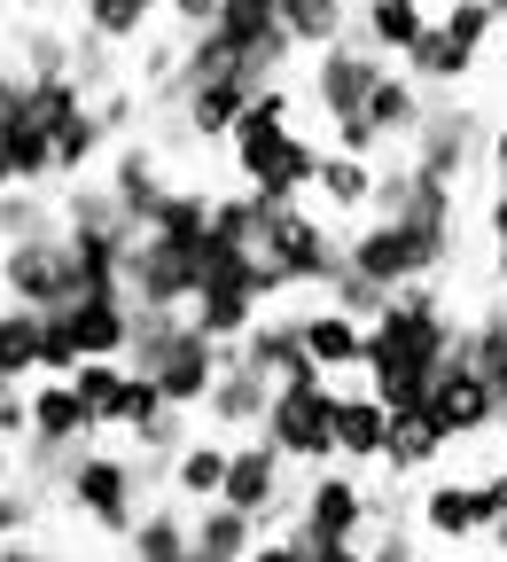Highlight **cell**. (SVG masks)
I'll list each match as a JSON object with an SVG mask.
<instances>
[{"label":"cell","mask_w":507,"mask_h":562,"mask_svg":"<svg viewBox=\"0 0 507 562\" xmlns=\"http://www.w3.org/2000/svg\"><path fill=\"white\" fill-rule=\"evenodd\" d=\"M63 313H70V328H79V351H87V360H125V351H133V297H125V290L70 297Z\"/></svg>","instance_id":"23"},{"label":"cell","mask_w":507,"mask_h":562,"mask_svg":"<svg viewBox=\"0 0 507 562\" xmlns=\"http://www.w3.org/2000/svg\"><path fill=\"white\" fill-rule=\"evenodd\" d=\"M351 273H368L375 290H414V281H438L461 258V220L453 227H429V220H359L343 235Z\"/></svg>","instance_id":"3"},{"label":"cell","mask_w":507,"mask_h":562,"mask_svg":"<svg viewBox=\"0 0 507 562\" xmlns=\"http://www.w3.org/2000/svg\"><path fill=\"white\" fill-rule=\"evenodd\" d=\"M492 9H499V24H507V0H492Z\"/></svg>","instance_id":"50"},{"label":"cell","mask_w":507,"mask_h":562,"mask_svg":"<svg viewBox=\"0 0 507 562\" xmlns=\"http://www.w3.org/2000/svg\"><path fill=\"white\" fill-rule=\"evenodd\" d=\"M391 453V406L368 383H343V414H336V461L343 469H383Z\"/></svg>","instance_id":"20"},{"label":"cell","mask_w":507,"mask_h":562,"mask_svg":"<svg viewBox=\"0 0 507 562\" xmlns=\"http://www.w3.org/2000/svg\"><path fill=\"white\" fill-rule=\"evenodd\" d=\"M313 195L328 203V220H368V203H375V157L320 149V180H313Z\"/></svg>","instance_id":"25"},{"label":"cell","mask_w":507,"mask_h":562,"mask_svg":"<svg viewBox=\"0 0 507 562\" xmlns=\"http://www.w3.org/2000/svg\"><path fill=\"white\" fill-rule=\"evenodd\" d=\"M499 32H507V24H499L492 0H446V16H429V32L414 40V55H406L398 70H406L421 94H461Z\"/></svg>","instance_id":"5"},{"label":"cell","mask_w":507,"mask_h":562,"mask_svg":"<svg viewBox=\"0 0 507 562\" xmlns=\"http://www.w3.org/2000/svg\"><path fill=\"white\" fill-rule=\"evenodd\" d=\"M188 422H195V414H180V406H172V414H157L149 430L133 438V453H140V461H165V469H172V453L188 446Z\"/></svg>","instance_id":"37"},{"label":"cell","mask_w":507,"mask_h":562,"mask_svg":"<svg viewBox=\"0 0 507 562\" xmlns=\"http://www.w3.org/2000/svg\"><path fill=\"white\" fill-rule=\"evenodd\" d=\"M87 351H79V328L70 313H40V375H79Z\"/></svg>","instance_id":"36"},{"label":"cell","mask_w":507,"mask_h":562,"mask_svg":"<svg viewBox=\"0 0 507 562\" xmlns=\"http://www.w3.org/2000/svg\"><path fill=\"white\" fill-rule=\"evenodd\" d=\"M250 562H305V539H297V531H266V539L250 547Z\"/></svg>","instance_id":"42"},{"label":"cell","mask_w":507,"mask_h":562,"mask_svg":"<svg viewBox=\"0 0 507 562\" xmlns=\"http://www.w3.org/2000/svg\"><path fill=\"white\" fill-rule=\"evenodd\" d=\"M165 24V0H79V32L102 47H140Z\"/></svg>","instance_id":"27"},{"label":"cell","mask_w":507,"mask_h":562,"mask_svg":"<svg viewBox=\"0 0 507 562\" xmlns=\"http://www.w3.org/2000/svg\"><path fill=\"white\" fill-rule=\"evenodd\" d=\"M484 539H492V547H499V554H507V516H499V524H492V531H484Z\"/></svg>","instance_id":"48"},{"label":"cell","mask_w":507,"mask_h":562,"mask_svg":"<svg viewBox=\"0 0 507 562\" xmlns=\"http://www.w3.org/2000/svg\"><path fill=\"white\" fill-rule=\"evenodd\" d=\"M32 235H63V203L47 188H0V243H32Z\"/></svg>","instance_id":"34"},{"label":"cell","mask_w":507,"mask_h":562,"mask_svg":"<svg viewBox=\"0 0 507 562\" xmlns=\"http://www.w3.org/2000/svg\"><path fill=\"white\" fill-rule=\"evenodd\" d=\"M484 140H492V125H484L469 102L429 94V117H421V133L406 140V165H414L421 180H438V188H461V180L484 165Z\"/></svg>","instance_id":"10"},{"label":"cell","mask_w":507,"mask_h":562,"mask_svg":"<svg viewBox=\"0 0 507 562\" xmlns=\"http://www.w3.org/2000/svg\"><path fill=\"white\" fill-rule=\"evenodd\" d=\"M235 360H243L266 391H289V383L320 375V368H313V351H305V336H297V313H266V321L235 344Z\"/></svg>","instance_id":"17"},{"label":"cell","mask_w":507,"mask_h":562,"mask_svg":"<svg viewBox=\"0 0 507 562\" xmlns=\"http://www.w3.org/2000/svg\"><path fill=\"white\" fill-rule=\"evenodd\" d=\"M32 438L40 446H63V453H87L102 438L94 414L79 406V391H70V375H40L32 383Z\"/></svg>","instance_id":"22"},{"label":"cell","mask_w":507,"mask_h":562,"mask_svg":"<svg viewBox=\"0 0 507 562\" xmlns=\"http://www.w3.org/2000/svg\"><path fill=\"white\" fill-rule=\"evenodd\" d=\"M211 24H219V0H165V32H180V40H203Z\"/></svg>","instance_id":"39"},{"label":"cell","mask_w":507,"mask_h":562,"mask_svg":"<svg viewBox=\"0 0 507 562\" xmlns=\"http://www.w3.org/2000/svg\"><path fill=\"white\" fill-rule=\"evenodd\" d=\"M125 383H133V368H125V360H87L79 375H70V391H79V406L94 414V430H117Z\"/></svg>","instance_id":"35"},{"label":"cell","mask_w":507,"mask_h":562,"mask_svg":"<svg viewBox=\"0 0 507 562\" xmlns=\"http://www.w3.org/2000/svg\"><path fill=\"white\" fill-rule=\"evenodd\" d=\"M492 524H499V508H492V484H484V476H429V484L414 492V531H421V539L469 547V539H484Z\"/></svg>","instance_id":"14"},{"label":"cell","mask_w":507,"mask_h":562,"mask_svg":"<svg viewBox=\"0 0 507 562\" xmlns=\"http://www.w3.org/2000/svg\"><path fill=\"white\" fill-rule=\"evenodd\" d=\"M484 172H492V195H507V125H492L484 140Z\"/></svg>","instance_id":"43"},{"label":"cell","mask_w":507,"mask_h":562,"mask_svg":"<svg viewBox=\"0 0 507 562\" xmlns=\"http://www.w3.org/2000/svg\"><path fill=\"white\" fill-rule=\"evenodd\" d=\"M258 258L273 266L281 281V297H328L336 281H343V227L320 220L313 203H266V243Z\"/></svg>","instance_id":"4"},{"label":"cell","mask_w":507,"mask_h":562,"mask_svg":"<svg viewBox=\"0 0 507 562\" xmlns=\"http://www.w3.org/2000/svg\"><path fill=\"white\" fill-rule=\"evenodd\" d=\"M368 524H375V501H368V484H359V469H313L305 492H297V508H289L281 531H297L305 547H368Z\"/></svg>","instance_id":"9"},{"label":"cell","mask_w":507,"mask_h":562,"mask_svg":"<svg viewBox=\"0 0 507 562\" xmlns=\"http://www.w3.org/2000/svg\"><path fill=\"white\" fill-rule=\"evenodd\" d=\"M219 501H227V508H243L250 524H266V531H273L289 508H297V492H289V461H281L266 438H235Z\"/></svg>","instance_id":"15"},{"label":"cell","mask_w":507,"mask_h":562,"mask_svg":"<svg viewBox=\"0 0 507 562\" xmlns=\"http://www.w3.org/2000/svg\"><path fill=\"white\" fill-rule=\"evenodd\" d=\"M391 55H375L359 32H343L336 47H320L313 63H305V94H313V110L328 117V140H351L359 133V117H368V102H375V87L391 79Z\"/></svg>","instance_id":"7"},{"label":"cell","mask_w":507,"mask_h":562,"mask_svg":"<svg viewBox=\"0 0 507 562\" xmlns=\"http://www.w3.org/2000/svg\"><path fill=\"white\" fill-rule=\"evenodd\" d=\"M336 414H343V383H336V375H305V383L273 391L258 438H266L289 469H336Z\"/></svg>","instance_id":"8"},{"label":"cell","mask_w":507,"mask_h":562,"mask_svg":"<svg viewBox=\"0 0 507 562\" xmlns=\"http://www.w3.org/2000/svg\"><path fill=\"white\" fill-rule=\"evenodd\" d=\"M266 406H273V391H266V383L235 360V351H227L219 383H211V398H203V422H211L219 438H258V430H266Z\"/></svg>","instance_id":"21"},{"label":"cell","mask_w":507,"mask_h":562,"mask_svg":"<svg viewBox=\"0 0 507 562\" xmlns=\"http://www.w3.org/2000/svg\"><path fill=\"white\" fill-rule=\"evenodd\" d=\"M461 336H469V321L453 313V297L438 281H414V290H398L368 321V368L359 375H368V391L391 414H421L438 375H446V360H461Z\"/></svg>","instance_id":"1"},{"label":"cell","mask_w":507,"mask_h":562,"mask_svg":"<svg viewBox=\"0 0 507 562\" xmlns=\"http://www.w3.org/2000/svg\"><path fill=\"white\" fill-rule=\"evenodd\" d=\"M188 547H195V501H149V516L133 524V539H125V562H188Z\"/></svg>","instance_id":"24"},{"label":"cell","mask_w":507,"mask_h":562,"mask_svg":"<svg viewBox=\"0 0 507 562\" xmlns=\"http://www.w3.org/2000/svg\"><path fill=\"white\" fill-rule=\"evenodd\" d=\"M461 360L507 398V297H492L476 321H469V336H461Z\"/></svg>","instance_id":"32"},{"label":"cell","mask_w":507,"mask_h":562,"mask_svg":"<svg viewBox=\"0 0 507 562\" xmlns=\"http://www.w3.org/2000/svg\"><path fill=\"white\" fill-rule=\"evenodd\" d=\"M102 188H110V203H117V220L140 235V227H157V211L172 203L180 180L165 172V157L149 149V140H125V149L110 157V180H102Z\"/></svg>","instance_id":"16"},{"label":"cell","mask_w":507,"mask_h":562,"mask_svg":"<svg viewBox=\"0 0 507 562\" xmlns=\"http://www.w3.org/2000/svg\"><path fill=\"white\" fill-rule=\"evenodd\" d=\"M211 32L243 55V70L258 87L289 79V63H297V40H289V24H281V0H219V24Z\"/></svg>","instance_id":"12"},{"label":"cell","mask_w":507,"mask_h":562,"mask_svg":"<svg viewBox=\"0 0 507 562\" xmlns=\"http://www.w3.org/2000/svg\"><path fill=\"white\" fill-rule=\"evenodd\" d=\"M0 438H9V446L32 438V391H0Z\"/></svg>","instance_id":"41"},{"label":"cell","mask_w":507,"mask_h":562,"mask_svg":"<svg viewBox=\"0 0 507 562\" xmlns=\"http://www.w3.org/2000/svg\"><path fill=\"white\" fill-rule=\"evenodd\" d=\"M0 562H55V554H47L32 531H24V539H0Z\"/></svg>","instance_id":"44"},{"label":"cell","mask_w":507,"mask_h":562,"mask_svg":"<svg viewBox=\"0 0 507 562\" xmlns=\"http://www.w3.org/2000/svg\"><path fill=\"white\" fill-rule=\"evenodd\" d=\"M24 375H40V313L0 305V391H24Z\"/></svg>","instance_id":"33"},{"label":"cell","mask_w":507,"mask_h":562,"mask_svg":"<svg viewBox=\"0 0 507 562\" xmlns=\"http://www.w3.org/2000/svg\"><path fill=\"white\" fill-rule=\"evenodd\" d=\"M305 562H368V547H343L336 539V547H305Z\"/></svg>","instance_id":"46"},{"label":"cell","mask_w":507,"mask_h":562,"mask_svg":"<svg viewBox=\"0 0 507 562\" xmlns=\"http://www.w3.org/2000/svg\"><path fill=\"white\" fill-rule=\"evenodd\" d=\"M328 305H336V313H351V321H375V313L391 305V290H375L368 273H351V266H343V281L328 290Z\"/></svg>","instance_id":"38"},{"label":"cell","mask_w":507,"mask_h":562,"mask_svg":"<svg viewBox=\"0 0 507 562\" xmlns=\"http://www.w3.org/2000/svg\"><path fill=\"white\" fill-rule=\"evenodd\" d=\"M0 297L32 305V313H63L79 297L70 273V235H32V243H0Z\"/></svg>","instance_id":"11"},{"label":"cell","mask_w":507,"mask_h":562,"mask_svg":"<svg viewBox=\"0 0 507 562\" xmlns=\"http://www.w3.org/2000/svg\"><path fill=\"white\" fill-rule=\"evenodd\" d=\"M421 414L446 430V446H476V438H499V430H507V398H499L469 360H446V375H438V391H429Z\"/></svg>","instance_id":"13"},{"label":"cell","mask_w":507,"mask_h":562,"mask_svg":"<svg viewBox=\"0 0 507 562\" xmlns=\"http://www.w3.org/2000/svg\"><path fill=\"white\" fill-rule=\"evenodd\" d=\"M32 516H40V492L0 484V539H24V531H32Z\"/></svg>","instance_id":"40"},{"label":"cell","mask_w":507,"mask_h":562,"mask_svg":"<svg viewBox=\"0 0 507 562\" xmlns=\"http://www.w3.org/2000/svg\"><path fill=\"white\" fill-rule=\"evenodd\" d=\"M297 336H305V351H313V368H320V375H336V383L368 368V321L336 313L328 297H313V305L297 313Z\"/></svg>","instance_id":"18"},{"label":"cell","mask_w":507,"mask_h":562,"mask_svg":"<svg viewBox=\"0 0 507 562\" xmlns=\"http://www.w3.org/2000/svg\"><path fill=\"white\" fill-rule=\"evenodd\" d=\"M258 539H266V524H250V516L227 508V501H203V508H195V554H211V562H250Z\"/></svg>","instance_id":"30"},{"label":"cell","mask_w":507,"mask_h":562,"mask_svg":"<svg viewBox=\"0 0 507 562\" xmlns=\"http://www.w3.org/2000/svg\"><path fill=\"white\" fill-rule=\"evenodd\" d=\"M446 461V430L429 414H391V453H383V469L391 476H429Z\"/></svg>","instance_id":"31"},{"label":"cell","mask_w":507,"mask_h":562,"mask_svg":"<svg viewBox=\"0 0 507 562\" xmlns=\"http://www.w3.org/2000/svg\"><path fill=\"white\" fill-rule=\"evenodd\" d=\"M492 281H499V297H507V243L492 250Z\"/></svg>","instance_id":"47"},{"label":"cell","mask_w":507,"mask_h":562,"mask_svg":"<svg viewBox=\"0 0 507 562\" xmlns=\"http://www.w3.org/2000/svg\"><path fill=\"white\" fill-rule=\"evenodd\" d=\"M320 149H328V140H313V133L289 125L273 149H266V165H258L243 188H250L258 203H305V195H313V180H320Z\"/></svg>","instance_id":"19"},{"label":"cell","mask_w":507,"mask_h":562,"mask_svg":"<svg viewBox=\"0 0 507 562\" xmlns=\"http://www.w3.org/2000/svg\"><path fill=\"white\" fill-rule=\"evenodd\" d=\"M351 32L368 40L375 55L406 63V55H414V40L429 32V9H421V0H359V24H351Z\"/></svg>","instance_id":"26"},{"label":"cell","mask_w":507,"mask_h":562,"mask_svg":"<svg viewBox=\"0 0 507 562\" xmlns=\"http://www.w3.org/2000/svg\"><path fill=\"white\" fill-rule=\"evenodd\" d=\"M16 9H47V0H16Z\"/></svg>","instance_id":"49"},{"label":"cell","mask_w":507,"mask_h":562,"mask_svg":"<svg viewBox=\"0 0 507 562\" xmlns=\"http://www.w3.org/2000/svg\"><path fill=\"white\" fill-rule=\"evenodd\" d=\"M227 453H235V438H188L180 453H172V501H219V484H227Z\"/></svg>","instance_id":"28"},{"label":"cell","mask_w":507,"mask_h":562,"mask_svg":"<svg viewBox=\"0 0 507 562\" xmlns=\"http://www.w3.org/2000/svg\"><path fill=\"white\" fill-rule=\"evenodd\" d=\"M63 501H70V516H87L102 539H133V524L149 516V476H140V461L133 453H102V446H87L79 461H70V476H63Z\"/></svg>","instance_id":"6"},{"label":"cell","mask_w":507,"mask_h":562,"mask_svg":"<svg viewBox=\"0 0 507 562\" xmlns=\"http://www.w3.org/2000/svg\"><path fill=\"white\" fill-rule=\"evenodd\" d=\"M484 235H492V250L507 243V195H484Z\"/></svg>","instance_id":"45"},{"label":"cell","mask_w":507,"mask_h":562,"mask_svg":"<svg viewBox=\"0 0 507 562\" xmlns=\"http://www.w3.org/2000/svg\"><path fill=\"white\" fill-rule=\"evenodd\" d=\"M227 351H235V344H211L188 313H133V351H125V368L149 375L180 414L203 422V398H211V383H219Z\"/></svg>","instance_id":"2"},{"label":"cell","mask_w":507,"mask_h":562,"mask_svg":"<svg viewBox=\"0 0 507 562\" xmlns=\"http://www.w3.org/2000/svg\"><path fill=\"white\" fill-rule=\"evenodd\" d=\"M281 24L297 40V55H320L359 24V0H281Z\"/></svg>","instance_id":"29"}]
</instances>
